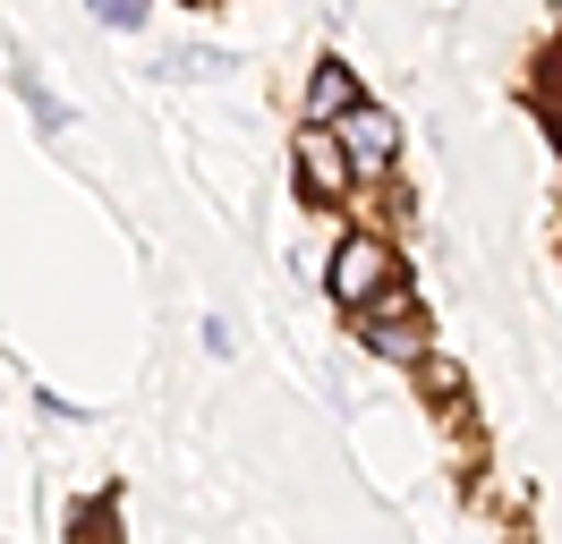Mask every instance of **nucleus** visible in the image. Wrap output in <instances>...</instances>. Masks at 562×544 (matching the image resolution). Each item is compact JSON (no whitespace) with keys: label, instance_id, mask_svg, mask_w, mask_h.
<instances>
[{"label":"nucleus","instance_id":"nucleus-1","mask_svg":"<svg viewBox=\"0 0 562 544\" xmlns=\"http://www.w3.org/2000/svg\"><path fill=\"white\" fill-rule=\"evenodd\" d=\"M384 290H392V247L384 238H341V256H333V298L375 306Z\"/></svg>","mask_w":562,"mask_h":544},{"label":"nucleus","instance_id":"nucleus-2","mask_svg":"<svg viewBox=\"0 0 562 544\" xmlns=\"http://www.w3.org/2000/svg\"><path fill=\"white\" fill-rule=\"evenodd\" d=\"M333 145H350L358 170H384L392 154H401V128H392V111H375V102H350V120H341Z\"/></svg>","mask_w":562,"mask_h":544},{"label":"nucleus","instance_id":"nucleus-4","mask_svg":"<svg viewBox=\"0 0 562 544\" xmlns=\"http://www.w3.org/2000/svg\"><path fill=\"white\" fill-rule=\"evenodd\" d=\"M367 349H384V358H418V349H426V324L401 298H384L375 315H367Z\"/></svg>","mask_w":562,"mask_h":544},{"label":"nucleus","instance_id":"nucleus-3","mask_svg":"<svg viewBox=\"0 0 562 544\" xmlns=\"http://www.w3.org/2000/svg\"><path fill=\"white\" fill-rule=\"evenodd\" d=\"M299 179H307V196H341V188H350V162H341V145L324 128L299 136Z\"/></svg>","mask_w":562,"mask_h":544},{"label":"nucleus","instance_id":"nucleus-5","mask_svg":"<svg viewBox=\"0 0 562 544\" xmlns=\"http://www.w3.org/2000/svg\"><path fill=\"white\" fill-rule=\"evenodd\" d=\"M307 111H316V120H350V68H341V60L316 68V94H307Z\"/></svg>","mask_w":562,"mask_h":544}]
</instances>
